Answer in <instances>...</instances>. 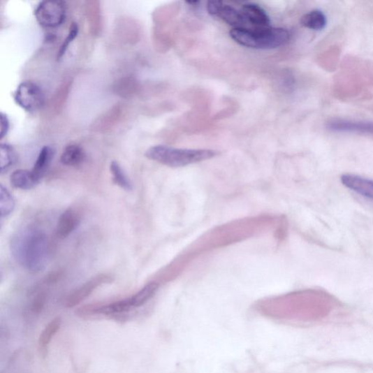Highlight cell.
Returning a JSON list of instances; mask_svg holds the SVG:
<instances>
[{"label": "cell", "instance_id": "ffe728a7", "mask_svg": "<svg viewBox=\"0 0 373 373\" xmlns=\"http://www.w3.org/2000/svg\"><path fill=\"white\" fill-rule=\"evenodd\" d=\"M14 208L15 200L13 197L3 184L0 185V212H1V217H8L13 212Z\"/></svg>", "mask_w": 373, "mask_h": 373}, {"label": "cell", "instance_id": "9c48e42d", "mask_svg": "<svg viewBox=\"0 0 373 373\" xmlns=\"http://www.w3.org/2000/svg\"><path fill=\"white\" fill-rule=\"evenodd\" d=\"M326 127L328 130L334 132L373 135V122H370L332 119L328 122Z\"/></svg>", "mask_w": 373, "mask_h": 373}, {"label": "cell", "instance_id": "2e32d148", "mask_svg": "<svg viewBox=\"0 0 373 373\" xmlns=\"http://www.w3.org/2000/svg\"><path fill=\"white\" fill-rule=\"evenodd\" d=\"M159 288V284L156 282L146 284L140 291L129 298L132 307L138 308L143 306L156 295Z\"/></svg>", "mask_w": 373, "mask_h": 373}, {"label": "cell", "instance_id": "e0dca14e", "mask_svg": "<svg viewBox=\"0 0 373 373\" xmlns=\"http://www.w3.org/2000/svg\"><path fill=\"white\" fill-rule=\"evenodd\" d=\"M61 326V319L60 317H57L49 322L39 337L38 344L41 349H46L59 330Z\"/></svg>", "mask_w": 373, "mask_h": 373}, {"label": "cell", "instance_id": "4fadbf2b", "mask_svg": "<svg viewBox=\"0 0 373 373\" xmlns=\"http://www.w3.org/2000/svg\"><path fill=\"white\" fill-rule=\"evenodd\" d=\"M54 154V149L49 146H45L41 149L35 166L31 170L33 175L39 182H41L49 165L52 163Z\"/></svg>", "mask_w": 373, "mask_h": 373}, {"label": "cell", "instance_id": "603a6c76", "mask_svg": "<svg viewBox=\"0 0 373 373\" xmlns=\"http://www.w3.org/2000/svg\"><path fill=\"white\" fill-rule=\"evenodd\" d=\"M0 122H1V131H0V138L3 139L7 135L10 129V122L8 116L1 112L0 115Z\"/></svg>", "mask_w": 373, "mask_h": 373}, {"label": "cell", "instance_id": "44dd1931", "mask_svg": "<svg viewBox=\"0 0 373 373\" xmlns=\"http://www.w3.org/2000/svg\"><path fill=\"white\" fill-rule=\"evenodd\" d=\"M79 28L76 23H73L68 36L61 45L58 54V58H61L65 52L70 44L77 38L78 35Z\"/></svg>", "mask_w": 373, "mask_h": 373}, {"label": "cell", "instance_id": "d6986e66", "mask_svg": "<svg viewBox=\"0 0 373 373\" xmlns=\"http://www.w3.org/2000/svg\"><path fill=\"white\" fill-rule=\"evenodd\" d=\"M16 161L15 151L10 145H0V170L3 173Z\"/></svg>", "mask_w": 373, "mask_h": 373}, {"label": "cell", "instance_id": "277c9868", "mask_svg": "<svg viewBox=\"0 0 373 373\" xmlns=\"http://www.w3.org/2000/svg\"><path fill=\"white\" fill-rule=\"evenodd\" d=\"M13 96L17 105L30 112L41 109L45 101L41 88L36 83L30 81L20 84Z\"/></svg>", "mask_w": 373, "mask_h": 373}, {"label": "cell", "instance_id": "7402d4cb", "mask_svg": "<svg viewBox=\"0 0 373 373\" xmlns=\"http://www.w3.org/2000/svg\"><path fill=\"white\" fill-rule=\"evenodd\" d=\"M47 297L44 292L38 293L34 298L31 303V311L36 314H40L45 307Z\"/></svg>", "mask_w": 373, "mask_h": 373}, {"label": "cell", "instance_id": "5b68a950", "mask_svg": "<svg viewBox=\"0 0 373 373\" xmlns=\"http://www.w3.org/2000/svg\"><path fill=\"white\" fill-rule=\"evenodd\" d=\"M65 3L60 0H45L40 3L35 10L37 22L43 27L55 28L66 18Z\"/></svg>", "mask_w": 373, "mask_h": 373}, {"label": "cell", "instance_id": "6da1fadb", "mask_svg": "<svg viewBox=\"0 0 373 373\" xmlns=\"http://www.w3.org/2000/svg\"><path fill=\"white\" fill-rule=\"evenodd\" d=\"M11 252L20 265L32 273L43 270L48 259V241L41 230L28 227L17 232L10 242Z\"/></svg>", "mask_w": 373, "mask_h": 373}, {"label": "cell", "instance_id": "7a4b0ae2", "mask_svg": "<svg viewBox=\"0 0 373 373\" xmlns=\"http://www.w3.org/2000/svg\"><path fill=\"white\" fill-rule=\"evenodd\" d=\"M231 38L237 43L253 49L270 50L286 45L291 32L284 28L269 27L258 29H233Z\"/></svg>", "mask_w": 373, "mask_h": 373}, {"label": "cell", "instance_id": "9a60e30c", "mask_svg": "<svg viewBox=\"0 0 373 373\" xmlns=\"http://www.w3.org/2000/svg\"><path fill=\"white\" fill-rule=\"evenodd\" d=\"M327 22L326 15L319 10H314L305 14L300 20L302 27L315 31L325 29Z\"/></svg>", "mask_w": 373, "mask_h": 373}, {"label": "cell", "instance_id": "7c38bea8", "mask_svg": "<svg viewBox=\"0 0 373 373\" xmlns=\"http://www.w3.org/2000/svg\"><path fill=\"white\" fill-rule=\"evenodd\" d=\"M10 182L13 188L24 191L31 190L40 183L31 171L24 169L13 172L10 175Z\"/></svg>", "mask_w": 373, "mask_h": 373}, {"label": "cell", "instance_id": "30bf717a", "mask_svg": "<svg viewBox=\"0 0 373 373\" xmlns=\"http://www.w3.org/2000/svg\"><path fill=\"white\" fill-rule=\"evenodd\" d=\"M81 221L80 213L73 209L66 210L58 220L56 233L59 239L64 240L69 236L78 227Z\"/></svg>", "mask_w": 373, "mask_h": 373}, {"label": "cell", "instance_id": "52a82bcc", "mask_svg": "<svg viewBox=\"0 0 373 373\" xmlns=\"http://www.w3.org/2000/svg\"><path fill=\"white\" fill-rule=\"evenodd\" d=\"M113 277L108 274H100L89 279L80 286L65 300V306L67 308H73L80 302L88 298L101 285L110 284L113 281Z\"/></svg>", "mask_w": 373, "mask_h": 373}, {"label": "cell", "instance_id": "3957f363", "mask_svg": "<svg viewBox=\"0 0 373 373\" xmlns=\"http://www.w3.org/2000/svg\"><path fill=\"white\" fill-rule=\"evenodd\" d=\"M217 151L205 149H179L165 145L151 147L145 156L168 167L177 168L205 161L214 158Z\"/></svg>", "mask_w": 373, "mask_h": 373}, {"label": "cell", "instance_id": "cb8c5ba5", "mask_svg": "<svg viewBox=\"0 0 373 373\" xmlns=\"http://www.w3.org/2000/svg\"><path fill=\"white\" fill-rule=\"evenodd\" d=\"M186 3H189V5H196V6L197 4L199 3V2L198 1H188V2H186Z\"/></svg>", "mask_w": 373, "mask_h": 373}, {"label": "cell", "instance_id": "ba28073f", "mask_svg": "<svg viewBox=\"0 0 373 373\" xmlns=\"http://www.w3.org/2000/svg\"><path fill=\"white\" fill-rule=\"evenodd\" d=\"M247 24V29H258L270 27V17L266 11L256 3H246L240 9Z\"/></svg>", "mask_w": 373, "mask_h": 373}, {"label": "cell", "instance_id": "ac0fdd59", "mask_svg": "<svg viewBox=\"0 0 373 373\" xmlns=\"http://www.w3.org/2000/svg\"><path fill=\"white\" fill-rule=\"evenodd\" d=\"M110 168L114 183L126 191H131L133 190L132 182L124 173L122 166L117 161H112Z\"/></svg>", "mask_w": 373, "mask_h": 373}, {"label": "cell", "instance_id": "5bb4252c", "mask_svg": "<svg viewBox=\"0 0 373 373\" xmlns=\"http://www.w3.org/2000/svg\"><path fill=\"white\" fill-rule=\"evenodd\" d=\"M86 158L83 149L78 145H70L65 147L61 156V163L66 166L80 165Z\"/></svg>", "mask_w": 373, "mask_h": 373}, {"label": "cell", "instance_id": "8fae6325", "mask_svg": "<svg viewBox=\"0 0 373 373\" xmlns=\"http://www.w3.org/2000/svg\"><path fill=\"white\" fill-rule=\"evenodd\" d=\"M342 182L347 189L373 200V180L355 175H344Z\"/></svg>", "mask_w": 373, "mask_h": 373}, {"label": "cell", "instance_id": "8992f818", "mask_svg": "<svg viewBox=\"0 0 373 373\" xmlns=\"http://www.w3.org/2000/svg\"><path fill=\"white\" fill-rule=\"evenodd\" d=\"M208 13L213 17L227 23L233 29H248L247 24L240 10L220 1H210L207 3Z\"/></svg>", "mask_w": 373, "mask_h": 373}]
</instances>
